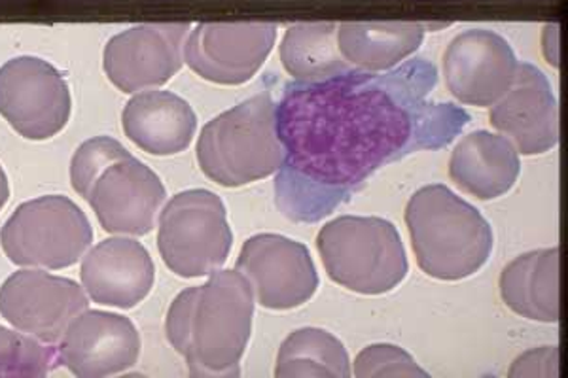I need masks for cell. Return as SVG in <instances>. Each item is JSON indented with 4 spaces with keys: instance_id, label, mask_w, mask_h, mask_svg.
<instances>
[{
    "instance_id": "6da1fadb",
    "label": "cell",
    "mask_w": 568,
    "mask_h": 378,
    "mask_svg": "<svg viewBox=\"0 0 568 378\" xmlns=\"http://www.w3.org/2000/svg\"><path fill=\"white\" fill-rule=\"evenodd\" d=\"M436 84V67L417 58L390 71L353 69L324 82L286 85L275 106L284 152L275 180L278 211L313 224L388 163L446 147L470 116L433 101Z\"/></svg>"
},
{
    "instance_id": "7a4b0ae2",
    "label": "cell",
    "mask_w": 568,
    "mask_h": 378,
    "mask_svg": "<svg viewBox=\"0 0 568 378\" xmlns=\"http://www.w3.org/2000/svg\"><path fill=\"white\" fill-rule=\"evenodd\" d=\"M254 295L237 270H214L171 303L165 334L192 377H240L252 334Z\"/></svg>"
},
{
    "instance_id": "3957f363",
    "label": "cell",
    "mask_w": 568,
    "mask_h": 378,
    "mask_svg": "<svg viewBox=\"0 0 568 378\" xmlns=\"http://www.w3.org/2000/svg\"><path fill=\"white\" fill-rule=\"evenodd\" d=\"M404 219L420 270L433 278L463 280L491 257V225L447 186L420 187L407 203Z\"/></svg>"
},
{
    "instance_id": "277c9868",
    "label": "cell",
    "mask_w": 568,
    "mask_h": 378,
    "mask_svg": "<svg viewBox=\"0 0 568 378\" xmlns=\"http://www.w3.org/2000/svg\"><path fill=\"white\" fill-rule=\"evenodd\" d=\"M195 155L203 174L222 187L246 186L277 173L284 152L272 96H252L214 118L201 131Z\"/></svg>"
},
{
    "instance_id": "5b68a950",
    "label": "cell",
    "mask_w": 568,
    "mask_h": 378,
    "mask_svg": "<svg viewBox=\"0 0 568 378\" xmlns=\"http://www.w3.org/2000/svg\"><path fill=\"white\" fill-rule=\"evenodd\" d=\"M317 248L329 278L355 294H387L409 270L400 233L375 216L332 219L318 233Z\"/></svg>"
},
{
    "instance_id": "8992f818",
    "label": "cell",
    "mask_w": 568,
    "mask_h": 378,
    "mask_svg": "<svg viewBox=\"0 0 568 378\" xmlns=\"http://www.w3.org/2000/svg\"><path fill=\"white\" fill-rule=\"evenodd\" d=\"M233 246L226 206L207 190L176 193L160 214L158 251L169 269L182 278L213 275Z\"/></svg>"
},
{
    "instance_id": "52a82bcc",
    "label": "cell",
    "mask_w": 568,
    "mask_h": 378,
    "mask_svg": "<svg viewBox=\"0 0 568 378\" xmlns=\"http://www.w3.org/2000/svg\"><path fill=\"white\" fill-rule=\"evenodd\" d=\"M93 241L90 219L63 195L27 201L0 229V244L20 267L67 269L84 257Z\"/></svg>"
},
{
    "instance_id": "ba28073f",
    "label": "cell",
    "mask_w": 568,
    "mask_h": 378,
    "mask_svg": "<svg viewBox=\"0 0 568 378\" xmlns=\"http://www.w3.org/2000/svg\"><path fill=\"white\" fill-rule=\"evenodd\" d=\"M71 90L61 72L39 58L10 59L0 67V116L29 141H48L71 118Z\"/></svg>"
},
{
    "instance_id": "9c48e42d",
    "label": "cell",
    "mask_w": 568,
    "mask_h": 378,
    "mask_svg": "<svg viewBox=\"0 0 568 378\" xmlns=\"http://www.w3.org/2000/svg\"><path fill=\"white\" fill-rule=\"evenodd\" d=\"M235 270L245 276L254 302L270 310L302 307L318 288L317 267L307 246L273 233L248 238Z\"/></svg>"
},
{
    "instance_id": "30bf717a",
    "label": "cell",
    "mask_w": 568,
    "mask_h": 378,
    "mask_svg": "<svg viewBox=\"0 0 568 378\" xmlns=\"http://www.w3.org/2000/svg\"><path fill=\"white\" fill-rule=\"evenodd\" d=\"M277 23H200L187 32L184 63L220 85H241L256 76L277 40Z\"/></svg>"
},
{
    "instance_id": "8fae6325",
    "label": "cell",
    "mask_w": 568,
    "mask_h": 378,
    "mask_svg": "<svg viewBox=\"0 0 568 378\" xmlns=\"http://www.w3.org/2000/svg\"><path fill=\"white\" fill-rule=\"evenodd\" d=\"M82 286L71 278L29 269L13 273L0 288V315L21 334L45 345L63 339L78 316L88 310Z\"/></svg>"
},
{
    "instance_id": "7c38bea8",
    "label": "cell",
    "mask_w": 568,
    "mask_h": 378,
    "mask_svg": "<svg viewBox=\"0 0 568 378\" xmlns=\"http://www.w3.org/2000/svg\"><path fill=\"white\" fill-rule=\"evenodd\" d=\"M190 23H142L104 45L103 69L123 93L168 84L184 64Z\"/></svg>"
},
{
    "instance_id": "4fadbf2b",
    "label": "cell",
    "mask_w": 568,
    "mask_h": 378,
    "mask_svg": "<svg viewBox=\"0 0 568 378\" xmlns=\"http://www.w3.org/2000/svg\"><path fill=\"white\" fill-rule=\"evenodd\" d=\"M508 40L485 29L460 32L444 53L447 90L466 106H493L508 91L517 71Z\"/></svg>"
},
{
    "instance_id": "5bb4252c",
    "label": "cell",
    "mask_w": 568,
    "mask_h": 378,
    "mask_svg": "<svg viewBox=\"0 0 568 378\" xmlns=\"http://www.w3.org/2000/svg\"><path fill=\"white\" fill-rule=\"evenodd\" d=\"M85 201L104 232L142 237L154 227L165 187L152 168L128 154L99 174Z\"/></svg>"
},
{
    "instance_id": "9a60e30c",
    "label": "cell",
    "mask_w": 568,
    "mask_h": 378,
    "mask_svg": "<svg viewBox=\"0 0 568 378\" xmlns=\"http://www.w3.org/2000/svg\"><path fill=\"white\" fill-rule=\"evenodd\" d=\"M489 120L517 154H546L559 142L557 99L548 78L535 64H517L514 82L493 104Z\"/></svg>"
},
{
    "instance_id": "2e32d148",
    "label": "cell",
    "mask_w": 568,
    "mask_h": 378,
    "mask_svg": "<svg viewBox=\"0 0 568 378\" xmlns=\"http://www.w3.org/2000/svg\"><path fill=\"white\" fill-rule=\"evenodd\" d=\"M141 335L133 321L116 313L84 310L67 329L58 359L80 378L112 377L135 366Z\"/></svg>"
},
{
    "instance_id": "e0dca14e",
    "label": "cell",
    "mask_w": 568,
    "mask_h": 378,
    "mask_svg": "<svg viewBox=\"0 0 568 378\" xmlns=\"http://www.w3.org/2000/svg\"><path fill=\"white\" fill-rule=\"evenodd\" d=\"M82 284L91 302L133 308L154 288V262L135 238H106L82 259Z\"/></svg>"
},
{
    "instance_id": "ac0fdd59",
    "label": "cell",
    "mask_w": 568,
    "mask_h": 378,
    "mask_svg": "<svg viewBox=\"0 0 568 378\" xmlns=\"http://www.w3.org/2000/svg\"><path fill=\"white\" fill-rule=\"evenodd\" d=\"M123 133L142 152L176 155L194 139L197 118L182 96L171 91H144L125 104Z\"/></svg>"
},
{
    "instance_id": "d6986e66",
    "label": "cell",
    "mask_w": 568,
    "mask_h": 378,
    "mask_svg": "<svg viewBox=\"0 0 568 378\" xmlns=\"http://www.w3.org/2000/svg\"><path fill=\"white\" fill-rule=\"evenodd\" d=\"M521 173V161L508 139L474 131L453 150L449 176L471 197L493 201L510 192Z\"/></svg>"
},
{
    "instance_id": "ffe728a7",
    "label": "cell",
    "mask_w": 568,
    "mask_h": 378,
    "mask_svg": "<svg viewBox=\"0 0 568 378\" xmlns=\"http://www.w3.org/2000/svg\"><path fill=\"white\" fill-rule=\"evenodd\" d=\"M425 39L417 21H343L337 45L343 59L358 71L385 72L412 58Z\"/></svg>"
},
{
    "instance_id": "44dd1931",
    "label": "cell",
    "mask_w": 568,
    "mask_h": 378,
    "mask_svg": "<svg viewBox=\"0 0 568 378\" xmlns=\"http://www.w3.org/2000/svg\"><path fill=\"white\" fill-rule=\"evenodd\" d=\"M500 295L511 313L535 321H559V248L532 251L506 265Z\"/></svg>"
},
{
    "instance_id": "7402d4cb",
    "label": "cell",
    "mask_w": 568,
    "mask_h": 378,
    "mask_svg": "<svg viewBox=\"0 0 568 378\" xmlns=\"http://www.w3.org/2000/svg\"><path fill=\"white\" fill-rule=\"evenodd\" d=\"M337 25L334 21H305L288 27L278 48L284 71L304 84L353 71L339 52Z\"/></svg>"
},
{
    "instance_id": "603a6c76",
    "label": "cell",
    "mask_w": 568,
    "mask_h": 378,
    "mask_svg": "<svg viewBox=\"0 0 568 378\" xmlns=\"http://www.w3.org/2000/svg\"><path fill=\"white\" fill-rule=\"evenodd\" d=\"M353 375L349 354L342 340L318 327H302L278 348L275 377H334Z\"/></svg>"
},
{
    "instance_id": "cb8c5ba5",
    "label": "cell",
    "mask_w": 568,
    "mask_h": 378,
    "mask_svg": "<svg viewBox=\"0 0 568 378\" xmlns=\"http://www.w3.org/2000/svg\"><path fill=\"white\" fill-rule=\"evenodd\" d=\"M58 366V350L31 335L0 326V377H45Z\"/></svg>"
},
{
    "instance_id": "d4e9b609",
    "label": "cell",
    "mask_w": 568,
    "mask_h": 378,
    "mask_svg": "<svg viewBox=\"0 0 568 378\" xmlns=\"http://www.w3.org/2000/svg\"><path fill=\"white\" fill-rule=\"evenodd\" d=\"M128 154L130 152L110 136H95L91 141H85L78 147L77 154L72 155L71 182L74 192L85 200L99 174Z\"/></svg>"
},
{
    "instance_id": "484cf974",
    "label": "cell",
    "mask_w": 568,
    "mask_h": 378,
    "mask_svg": "<svg viewBox=\"0 0 568 378\" xmlns=\"http://www.w3.org/2000/svg\"><path fill=\"white\" fill-rule=\"evenodd\" d=\"M353 375L356 378L404 377L428 378L430 375L419 367L412 354L388 343L364 348L355 359Z\"/></svg>"
},
{
    "instance_id": "4316f807",
    "label": "cell",
    "mask_w": 568,
    "mask_h": 378,
    "mask_svg": "<svg viewBox=\"0 0 568 378\" xmlns=\"http://www.w3.org/2000/svg\"><path fill=\"white\" fill-rule=\"evenodd\" d=\"M510 378H557L559 377V348L540 347L536 350L521 354L519 358L514 359L510 371Z\"/></svg>"
},
{
    "instance_id": "83f0119b",
    "label": "cell",
    "mask_w": 568,
    "mask_h": 378,
    "mask_svg": "<svg viewBox=\"0 0 568 378\" xmlns=\"http://www.w3.org/2000/svg\"><path fill=\"white\" fill-rule=\"evenodd\" d=\"M542 53L554 69L559 67V25L548 23L542 29Z\"/></svg>"
},
{
    "instance_id": "f1b7e54d",
    "label": "cell",
    "mask_w": 568,
    "mask_h": 378,
    "mask_svg": "<svg viewBox=\"0 0 568 378\" xmlns=\"http://www.w3.org/2000/svg\"><path fill=\"white\" fill-rule=\"evenodd\" d=\"M8 197H10V186H8L7 173L0 167V211L7 205Z\"/></svg>"
}]
</instances>
